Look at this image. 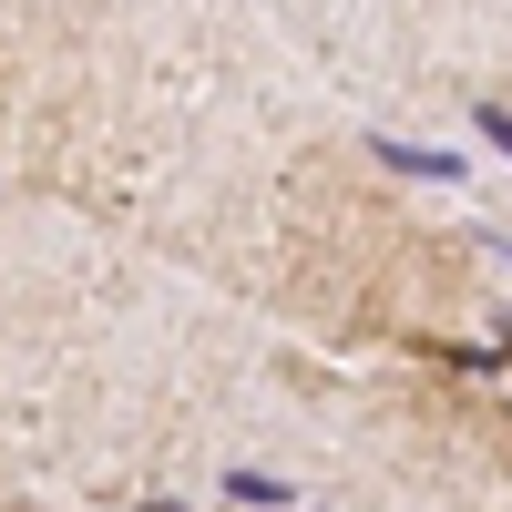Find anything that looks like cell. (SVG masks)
<instances>
[{"mask_svg":"<svg viewBox=\"0 0 512 512\" xmlns=\"http://www.w3.org/2000/svg\"><path fill=\"white\" fill-rule=\"evenodd\" d=\"M369 154L390 164V175H410V185H472V154H451V144H410V134H369Z\"/></svg>","mask_w":512,"mask_h":512,"instance_id":"obj_1","label":"cell"},{"mask_svg":"<svg viewBox=\"0 0 512 512\" xmlns=\"http://www.w3.org/2000/svg\"><path fill=\"white\" fill-rule=\"evenodd\" d=\"M216 502H236V512H297L308 492H297L287 472H256V461H226V472H216Z\"/></svg>","mask_w":512,"mask_h":512,"instance_id":"obj_2","label":"cell"},{"mask_svg":"<svg viewBox=\"0 0 512 512\" xmlns=\"http://www.w3.org/2000/svg\"><path fill=\"white\" fill-rule=\"evenodd\" d=\"M420 359H441V369H472V379H492V369H502V349H482V338H420Z\"/></svg>","mask_w":512,"mask_h":512,"instance_id":"obj_3","label":"cell"},{"mask_svg":"<svg viewBox=\"0 0 512 512\" xmlns=\"http://www.w3.org/2000/svg\"><path fill=\"white\" fill-rule=\"evenodd\" d=\"M472 134H482L492 154H512V103H472Z\"/></svg>","mask_w":512,"mask_h":512,"instance_id":"obj_4","label":"cell"},{"mask_svg":"<svg viewBox=\"0 0 512 512\" xmlns=\"http://www.w3.org/2000/svg\"><path fill=\"white\" fill-rule=\"evenodd\" d=\"M472 246H482V256H502V267H512V236H502V226H472Z\"/></svg>","mask_w":512,"mask_h":512,"instance_id":"obj_5","label":"cell"},{"mask_svg":"<svg viewBox=\"0 0 512 512\" xmlns=\"http://www.w3.org/2000/svg\"><path fill=\"white\" fill-rule=\"evenodd\" d=\"M492 349H502V369H512V308H502V318H492Z\"/></svg>","mask_w":512,"mask_h":512,"instance_id":"obj_6","label":"cell"}]
</instances>
